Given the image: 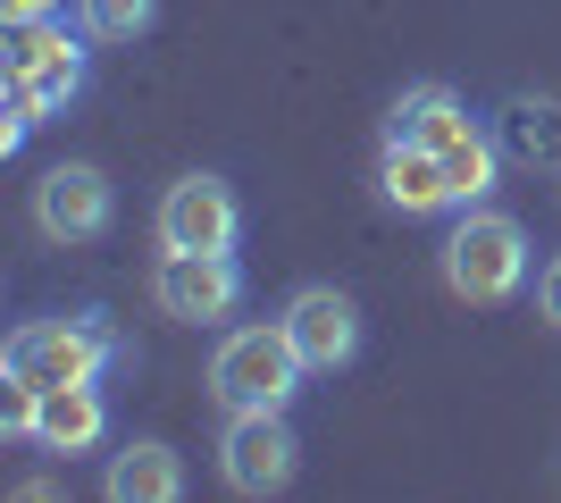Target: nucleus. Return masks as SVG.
I'll return each instance as SVG.
<instances>
[{
  "instance_id": "1",
  "label": "nucleus",
  "mask_w": 561,
  "mask_h": 503,
  "mask_svg": "<svg viewBox=\"0 0 561 503\" xmlns=\"http://www.w3.org/2000/svg\"><path fill=\"white\" fill-rule=\"evenodd\" d=\"M126 361H135L126 335H117L101 311H84V319H25V328H9V344H0V378L50 395V386H84V378H101V369H126Z\"/></svg>"
},
{
  "instance_id": "2",
  "label": "nucleus",
  "mask_w": 561,
  "mask_h": 503,
  "mask_svg": "<svg viewBox=\"0 0 561 503\" xmlns=\"http://www.w3.org/2000/svg\"><path fill=\"white\" fill-rule=\"evenodd\" d=\"M84 25L68 34V18H43V25H9V68H0V93L18 118H59L84 101Z\"/></svg>"
},
{
  "instance_id": "3",
  "label": "nucleus",
  "mask_w": 561,
  "mask_h": 503,
  "mask_svg": "<svg viewBox=\"0 0 561 503\" xmlns=\"http://www.w3.org/2000/svg\"><path fill=\"white\" fill-rule=\"evenodd\" d=\"M445 286L461 302H478V311L512 302L528 286V227L512 210H494V202H469L445 236Z\"/></svg>"
},
{
  "instance_id": "4",
  "label": "nucleus",
  "mask_w": 561,
  "mask_h": 503,
  "mask_svg": "<svg viewBox=\"0 0 561 503\" xmlns=\"http://www.w3.org/2000/svg\"><path fill=\"white\" fill-rule=\"evenodd\" d=\"M302 353H294V335L285 319H260V328H227L210 353V395L227 411H285L302 395Z\"/></svg>"
},
{
  "instance_id": "5",
  "label": "nucleus",
  "mask_w": 561,
  "mask_h": 503,
  "mask_svg": "<svg viewBox=\"0 0 561 503\" xmlns=\"http://www.w3.org/2000/svg\"><path fill=\"white\" fill-rule=\"evenodd\" d=\"M302 470V436L285 411H227V436H218V479L234 495H285Z\"/></svg>"
},
{
  "instance_id": "6",
  "label": "nucleus",
  "mask_w": 561,
  "mask_h": 503,
  "mask_svg": "<svg viewBox=\"0 0 561 503\" xmlns=\"http://www.w3.org/2000/svg\"><path fill=\"white\" fill-rule=\"evenodd\" d=\"M151 302L185 328H218V319L243 311V268H234V252H160Z\"/></svg>"
},
{
  "instance_id": "7",
  "label": "nucleus",
  "mask_w": 561,
  "mask_h": 503,
  "mask_svg": "<svg viewBox=\"0 0 561 503\" xmlns=\"http://www.w3.org/2000/svg\"><path fill=\"white\" fill-rule=\"evenodd\" d=\"M160 252H234L243 236V202H234L227 176H176L160 193Z\"/></svg>"
},
{
  "instance_id": "8",
  "label": "nucleus",
  "mask_w": 561,
  "mask_h": 503,
  "mask_svg": "<svg viewBox=\"0 0 561 503\" xmlns=\"http://www.w3.org/2000/svg\"><path fill=\"white\" fill-rule=\"evenodd\" d=\"M110 218H117V193L93 160H59L34 185V227L50 243H93V236H110Z\"/></svg>"
},
{
  "instance_id": "9",
  "label": "nucleus",
  "mask_w": 561,
  "mask_h": 503,
  "mask_svg": "<svg viewBox=\"0 0 561 503\" xmlns=\"http://www.w3.org/2000/svg\"><path fill=\"white\" fill-rule=\"evenodd\" d=\"M277 319H285V335H294V353H302L310 378H335V369L360 353V302H352L344 286H302Z\"/></svg>"
},
{
  "instance_id": "10",
  "label": "nucleus",
  "mask_w": 561,
  "mask_h": 503,
  "mask_svg": "<svg viewBox=\"0 0 561 503\" xmlns=\"http://www.w3.org/2000/svg\"><path fill=\"white\" fill-rule=\"evenodd\" d=\"M377 193H386L402 218L461 210V202H453V176H445V151H427V144H386L377 151Z\"/></svg>"
},
{
  "instance_id": "11",
  "label": "nucleus",
  "mask_w": 561,
  "mask_h": 503,
  "mask_svg": "<svg viewBox=\"0 0 561 503\" xmlns=\"http://www.w3.org/2000/svg\"><path fill=\"white\" fill-rule=\"evenodd\" d=\"M101 436H110V403H101V386L84 378V386H50L43 395V411H34V445L43 454H93Z\"/></svg>"
},
{
  "instance_id": "12",
  "label": "nucleus",
  "mask_w": 561,
  "mask_h": 503,
  "mask_svg": "<svg viewBox=\"0 0 561 503\" xmlns=\"http://www.w3.org/2000/svg\"><path fill=\"white\" fill-rule=\"evenodd\" d=\"M185 495V461L160 436H135L126 454H110V503H176Z\"/></svg>"
},
{
  "instance_id": "13",
  "label": "nucleus",
  "mask_w": 561,
  "mask_h": 503,
  "mask_svg": "<svg viewBox=\"0 0 561 503\" xmlns=\"http://www.w3.org/2000/svg\"><path fill=\"white\" fill-rule=\"evenodd\" d=\"M461 126H469V110L453 101V84H411V93L386 110V144H427V151H445Z\"/></svg>"
},
{
  "instance_id": "14",
  "label": "nucleus",
  "mask_w": 561,
  "mask_h": 503,
  "mask_svg": "<svg viewBox=\"0 0 561 503\" xmlns=\"http://www.w3.org/2000/svg\"><path fill=\"white\" fill-rule=\"evenodd\" d=\"M445 176H453V202H461V210H469V202H486V193L503 185V144H494L486 126L469 118L461 135L445 144Z\"/></svg>"
},
{
  "instance_id": "15",
  "label": "nucleus",
  "mask_w": 561,
  "mask_h": 503,
  "mask_svg": "<svg viewBox=\"0 0 561 503\" xmlns=\"http://www.w3.org/2000/svg\"><path fill=\"white\" fill-rule=\"evenodd\" d=\"M151 18H160V0H76V25L93 43H142Z\"/></svg>"
},
{
  "instance_id": "16",
  "label": "nucleus",
  "mask_w": 561,
  "mask_h": 503,
  "mask_svg": "<svg viewBox=\"0 0 561 503\" xmlns=\"http://www.w3.org/2000/svg\"><path fill=\"white\" fill-rule=\"evenodd\" d=\"M512 118H519V160L553 151V110H512Z\"/></svg>"
},
{
  "instance_id": "17",
  "label": "nucleus",
  "mask_w": 561,
  "mask_h": 503,
  "mask_svg": "<svg viewBox=\"0 0 561 503\" xmlns=\"http://www.w3.org/2000/svg\"><path fill=\"white\" fill-rule=\"evenodd\" d=\"M537 319H545V328H561V252L537 268Z\"/></svg>"
},
{
  "instance_id": "18",
  "label": "nucleus",
  "mask_w": 561,
  "mask_h": 503,
  "mask_svg": "<svg viewBox=\"0 0 561 503\" xmlns=\"http://www.w3.org/2000/svg\"><path fill=\"white\" fill-rule=\"evenodd\" d=\"M59 9H68V0H0L9 25H43V18H59Z\"/></svg>"
}]
</instances>
